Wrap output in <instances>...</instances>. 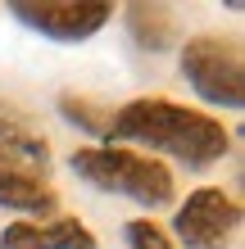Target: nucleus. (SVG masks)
<instances>
[{"instance_id":"nucleus-11","label":"nucleus","mask_w":245,"mask_h":249,"mask_svg":"<svg viewBox=\"0 0 245 249\" xmlns=\"http://www.w3.org/2000/svg\"><path fill=\"white\" fill-rule=\"evenodd\" d=\"M123 236H127V249H172V240L150 222V217H136V222H127V227H123Z\"/></svg>"},{"instance_id":"nucleus-1","label":"nucleus","mask_w":245,"mask_h":249,"mask_svg":"<svg viewBox=\"0 0 245 249\" xmlns=\"http://www.w3.org/2000/svg\"><path fill=\"white\" fill-rule=\"evenodd\" d=\"M105 141L141 150V154H168L186 168H209L232 150V136L223 131L213 113L186 109L177 100H159V95L127 100L118 113H109Z\"/></svg>"},{"instance_id":"nucleus-7","label":"nucleus","mask_w":245,"mask_h":249,"mask_svg":"<svg viewBox=\"0 0 245 249\" xmlns=\"http://www.w3.org/2000/svg\"><path fill=\"white\" fill-rule=\"evenodd\" d=\"M0 163L23 168V172H46L50 168V145L32 131V123L23 118L14 105L0 100Z\"/></svg>"},{"instance_id":"nucleus-10","label":"nucleus","mask_w":245,"mask_h":249,"mask_svg":"<svg viewBox=\"0 0 245 249\" xmlns=\"http://www.w3.org/2000/svg\"><path fill=\"white\" fill-rule=\"evenodd\" d=\"M59 113L73 127H82L86 136H105V127H109V109H95L91 100H82V95H59Z\"/></svg>"},{"instance_id":"nucleus-6","label":"nucleus","mask_w":245,"mask_h":249,"mask_svg":"<svg viewBox=\"0 0 245 249\" xmlns=\"http://www.w3.org/2000/svg\"><path fill=\"white\" fill-rule=\"evenodd\" d=\"M0 249H95V236L77 217H46V222H9L0 231Z\"/></svg>"},{"instance_id":"nucleus-4","label":"nucleus","mask_w":245,"mask_h":249,"mask_svg":"<svg viewBox=\"0 0 245 249\" xmlns=\"http://www.w3.org/2000/svg\"><path fill=\"white\" fill-rule=\"evenodd\" d=\"M241 227V204L218 186H200L172 213V231L186 249H227Z\"/></svg>"},{"instance_id":"nucleus-5","label":"nucleus","mask_w":245,"mask_h":249,"mask_svg":"<svg viewBox=\"0 0 245 249\" xmlns=\"http://www.w3.org/2000/svg\"><path fill=\"white\" fill-rule=\"evenodd\" d=\"M9 14H14L23 27H32L37 36H46V41H64V46L91 41L100 27L113 18V9H109V5H55V0H46V5H14Z\"/></svg>"},{"instance_id":"nucleus-2","label":"nucleus","mask_w":245,"mask_h":249,"mask_svg":"<svg viewBox=\"0 0 245 249\" xmlns=\"http://www.w3.org/2000/svg\"><path fill=\"white\" fill-rule=\"evenodd\" d=\"M68 168L86 186L109 190V195H127L141 209H164L177 195L172 172L159 159H150L141 150H127V145H82V150H73Z\"/></svg>"},{"instance_id":"nucleus-9","label":"nucleus","mask_w":245,"mask_h":249,"mask_svg":"<svg viewBox=\"0 0 245 249\" xmlns=\"http://www.w3.org/2000/svg\"><path fill=\"white\" fill-rule=\"evenodd\" d=\"M127 27H132V41L141 50H168L172 32H177L164 5H132L127 9Z\"/></svg>"},{"instance_id":"nucleus-3","label":"nucleus","mask_w":245,"mask_h":249,"mask_svg":"<svg viewBox=\"0 0 245 249\" xmlns=\"http://www.w3.org/2000/svg\"><path fill=\"white\" fill-rule=\"evenodd\" d=\"M182 77L191 82V91L209 105L241 109L245 100V59L236 41L223 36H191L182 46Z\"/></svg>"},{"instance_id":"nucleus-8","label":"nucleus","mask_w":245,"mask_h":249,"mask_svg":"<svg viewBox=\"0 0 245 249\" xmlns=\"http://www.w3.org/2000/svg\"><path fill=\"white\" fill-rule=\"evenodd\" d=\"M0 209H9V213H41L46 217V213L59 209V195H55V186L46 177L0 163Z\"/></svg>"}]
</instances>
